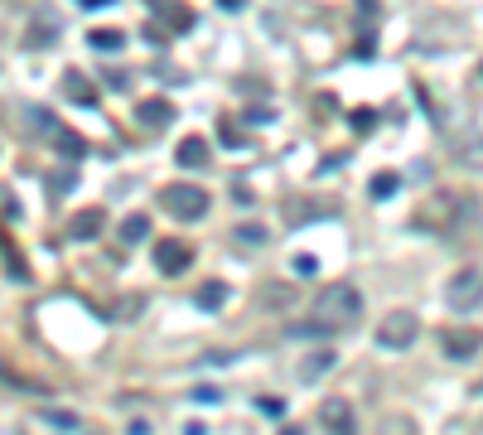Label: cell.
I'll use <instances>...</instances> for the list:
<instances>
[{
	"instance_id": "1",
	"label": "cell",
	"mask_w": 483,
	"mask_h": 435,
	"mask_svg": "<svg viewBox=\"0 0 483 435\" xmlns=\"http://www.w3.org/2000/svg\"><path fill=\"white\" fill-rule=\"evenodd\" d=\"M314 315H319L324 325H334V329H353L358 320H363V290L348 286V281H334L329 290H319Z\"/></svg>"
},
{
	"instance_id": "2",
	"label": "cell",
	"mask_w": 483,
	"mask_h": 435,
	"mask_svg": "<svg viewBox=\"0 0 483 435\" xmlns=\"http://www.w3.org/2000/svg\"><path fill=\"white\" fill-rule=\"evenodd\" d=\"M160 208L174 218V222H198V218H208V208H213V194L198 189V184H165V189H160Z\"/></svg>"
},
{
	"instance_id": "3",
	"label": "cell",
	"mask_w": 483,
	"mask_h": 435,
	"mask_svg": "<svg viewBox=\"0 0 483 435\" xmlns=\"http://www.w3.org/2000/svg\"><path fill=\"white\" fill-rule=\"evenodd\" d=\"M445 305H450L455 315H474V310L483 305V271L464 266L459 276H450V286H445Z\"/></svg>"
},
{
	"instance_id": "4",
	"label": "cell",
	"mask_w": 483,
	"mask_h": 435,
	"mask_svg": "<svg viewBox=\"0 0 483 435\" xmlns=\"http://www.w3.org/2000/svg\"><path fill=\"white\" fill-rule=\"evenodd\" d=\"M416 338H420V315H416V310H391V315L377 320V343H382V348H396V353H401V348H411Z\"/></svg>"
},
{
	"instance_id": "5",
	"label": "cell",
	"mask_w": 483,
	"mask_h": 435,
	"mask_svg": "<svg viewBox=\"0 0 483 435\" xmlns=\"http://www.w3.org/2000/svg\"><path fill=\"white\" fill-rule=\"evenodd\" d=\"M440 353H445L450 363H469L474 353H483V329H469V325L440 329Z\"/></svg>"
},
{
	"instance_id": "6",
	"label": "cell",
	"mask_w": 483,
	"mask_h": 435,
	"mask_svg": "<svg viewBox=\"0 0 483 435\" xmlns=\"http://www.w3.org/2000/svg\"><path fill=\"white\" fill-rule=\"evenodd\" d=\"M150 15L155 19H165V29L170 34H189L193 29V10L184 0H150Z\"/></svg>"
},
{
	"instance_id": "7",
	"label": "cell",
	"mask_w": 483,
	"mask_h": 435,
	"mask_svg": "<svg viewBox=\"0 0 483 435\" xmlns=\"http://www.w3.org/2000/svg\"><path fill=\"white\" fill-rule=\"evenodd\" d=\"M101 227H106V208H78V213L68 218V237L73 242H92V237H101Z\"/></svg>"
},
{
	"instance_id": "8",
	"label": "cell",
	"mask_w": 483,
	"mask_h": 435,
	"mask_svg": "<svg viewBox=\"0 0 483 435\" xmlns=\"http://www.w3.org/2000/svg\"><path fill=\"white\" fill-rule=\"evenodd\" d=\"M286 227H304V222H319V218H334L329 204H314V199H290L286 204Z\"/></svg>"
},
{
	"instance_id": "9",
	"label": "cell",
	"mask_w": 483,
	"mask_h": 435,
	"mask_svg": "<svg viewBox=\"0 0 483 435\" xmlns=\"http://www.w3.org/2000/svg\"><path fill=\"white\" fill-rule=\"evenodd\" d=\"M319 426H329V431L348 435V431H353V407H348L343 397H329V402H319Z\"/></svg>"
},
{
	"instance_id": "10",
	"label": "cell",
	"mask_w": 483,
	"mask_h": 435,
	"mask_svg": "<svg viewBox=\"0 0 483 435\" xmlns=\"http://www.w3.org/2000/svg\"><path fill=\"white\" fill-rule=\"evenodd\" d=\"M189 261H193V247H184V242H160V247H155V266H160L165 276L184 271Z\"/></svg>"
},
{
	"instance_id": "11",
	"label": "cell",
	"mask_w": 483,
	"mask_h": 435,
	"mask_svg": "<svg viewBox=\"0 0 483 435\" xmlns=\"http://www.w3.org/2000/svg\"><path fill=\"white\" fill-rule=\"evenodd\" d=\"M334 363H338V353H334L329 343H324V348H314V353H304V358H300V382H319Z\"/></svg>"
},
{
	"instance_id": "12",
	"label": "cell",
	"mask_w": 483,
	"mask_h": 435,
	"mask_svg": "<svg viewBox=\"0 0 483 435\" xmlns=\"http://www.w3.org/2000/svg\"><path fill=\"white\" fill-rule=\"evenodd\" d=\"M174 160H179L184 170H203V165L213 160V150H208V140H203V136H184V140H179V150H174Z\"/></svg>"
},
{
	"instance_id": "13",
	"label": "cell",
	"mask_w": 483,
	"mask_h": 435,
	"mask_svg": "<svg viewBox=\"0 0 483 435\" xmlns=\"http://www.w3.org/2000/svg\"><path fill=\"white\" fill-rule=\"evenodd\" d=\"M136 121L165 126V121H174V102H170V97H140V102H136Z\"/></svg>"
},
{
	"instance_id": "14",
	"label": "cell",
	"mask_w": 483,
	"mask_h": 435,
	"mask_svg": "<svg viewBox=\"0 0 483 435\" xmlns=\"http://www.w3.org/2000/svg\"><path fill=\"white\" fill-rule=\"evenodd\" d=\"M19 116H24V126H29V131H39V136H58V131H63V126L54 121V111H49V107L24 102V107H19Z\"/></svg>"
},
{
	"instance_id": "15",
	"label": "cell",
	"mask_w": 483,
	"mask_h": 435,
	"mask_svg": "<svg viewBox=\"0 0 483 435\" xmlns=\"http://www.w3.org/2000/svg\"><path fill=\"white\" fill-rule=\"evenodd\" d=\"M121 44H126L121 29H92V34H88V49H92V54H116Z\"/></svg>"
},
{
	"instance_id": "16",
	"label": "cell",
	"mask_w": 483,
	"mask_h": 435,
	"mask_svg": "<svg viewBox=\"0 0 483 435\" xmlns=\"http://www.w3.org/2000/svg\"><path fill=\"white\" fill-rule=\"evenodd\" d=\"M222 300H227V286H222V281H208V286L193 290V305H198V310H218Z\"/></svg>"
},
{
	"instance_id": "17",
	"label": "cell",
	"mask_w": 483,
	"mask_h": 435,
	"mask_svg": "<svg viewBox=\"0 0 483 435\" xmlns=\"http://www.w3.org/2000/svg\"><path fill=\"white\" fill-rule=\"evenodd\" d=\"M455 155H459V165H469V170H483V136H464V140L455 145Z\"/></svg>"
},
{
	"instance_id": "18",
	"label": "cell",
	"mask_w": 483,
	"mask_h": 435,
	"mask_svg": "<svg viewBox=\"0 0 483 435\" xmlns=\"http://www.w3.org/2000/svg\"><path fill=\"white\" fill-rule=\"evenodd\" d=\"M145 237H150V218H145V213H131L126 222H121V242H131V247H136V242H145Z\"/></svg>"
},
{
	"instance_id": "19",
	"label": "cell",
	"mask_w": 483,
	"mask_h": 435,
	"mask_svg": "<svg viewBox=\"0 0 483 435\" xmlns=\"http://www.w3.org/2000/svg\"><path fill=\"white\" fill-rule=\"evenodd\" d=\"M396 189H401V174H396V170H382V174H373V184H368V194H373V199H391Z\"/></svg>"
},
{
	"instance_id": "20",
	"label": "cell",
	"mask_w": 483,
	"mask_h": 435,
	"mask_svg": "<svg viewBox=\"0 0 483 435\" xmlns=\"http://www.w3.org/2000/svg\"><path fill=\"white\" fill-rule=\"evenodd\" d=\"M39 421H44V426H63V431H78V426H83V421H78L73 411H63V407H44Z\"/></svg>"
},
{
	"instance_id": "21",
	"label": "cell",
	"mask_w": 483,
	"mask_h": 435,
	"mask_svg": "<svg viewBox=\"0 0 483 435\" xmlns=\"http://www.w3.org/2000/svg\"><path fill=\"white\" fill-rule=\"evenodd\" d=\"M329 334H334V325H324L319 315L304 320V325H290V338H329Z\"/></svg>"
},
{
	"instance_id": "22",
	"label": "cell",
	"mask_w": 483,
	"mask_h": 435,
	"mask_svg": "<svg viewBox=\"0 0 483 435\" xmlns=\"http://www.w3.org/2000/svg\"><path fill=\"white\" fill-rule=\"evenodd\" d=\"M232 237H237V247H261V242H266V227H261V222H242Z\"/></svg>"
},
{
	"instance_id": "23",
	"label": "cell",
	"mask_w": 483,
	"mask_h": 435,
	"mask_svg": "<svg viewBox=\"0 0 483 435\" xmlns=\"http://www.w3.org/2000/svg\"><path fill=\"white\" fill-rule=\"evenodd\" d=\"M68 97H73L78 107H97V92H92V88H83V78H78V73H68Z\"/></svg>"
},
{
	"instance_id": "24",
	"label": "cell",
	"mask_w": 483,
	"mask_h": 435,
	"mask_svg": "<svg viewBox=\"0 0 483 435\" xmlns=\"http://www.w3.org/2000/svg\"><path fill=\"white\" fill-rule=\"evenodd\" d=\"M54 145H58V155H68V160H78V155L88 150V145H83L73 131H58V136H54Z\"/></svg>"
},
{
	"instance_id": "25",
	"label": "cell",
	"mask_w": 483,
	"mask_h": 435,
	"mask_svg": "<svg viewBox=\"0 0 483 435\" xmlns=\"http://www.w3.org/2000/svg\"><path fill=\"white\" fill-rule=\"evenodd\" d=\"M348 126L363 136V131H373V126H377V111H373V107H353V111H348Z\"/></svg>"
},
{
	"instance_id": "26",
	"label": "cell",
	"mask_w": 483,
	"mask_h": 435,
	"mask_svg": "<svg viewBox=\"0 0 483 435\" xmlns=\"http://www.w3.org/2000/svg\"><path fill=\"white\" fill-rule=\"evenodd\" d=\"M49 34H58V19H49V15H39V19H34V34H29V44L39 49V44H44Z\"/></svg>"
},
{
	"instance_id": "27",
	"label": "cell",
	"mask_w": 483,
	"mask_h": 435,
	"mask_svg": "<svg viewBox=\"0 0 483 435\" xmlns=\"http://www.w3.org/2000/svg\"><path fill=\"white\" fill-rule=\"evenodd\" d=\"M218 140H222V145H227V150H242V145H247V136H242V131H237V126H227V121H222V126H218Z\"/></svg>"
},
{
	"instance_id": "28",
	"label": "cell",
	"mask_w": 483,
	"mask_h": 435,
	"mask_svg": "<svg viewBox=\"0 0 483 435\" xmlns=\"http://www.w3.org/2000/svg\"><path fill=\"white\" fill-rule=\"evenodd\" d=\"M5 271H10V281H19V286L29 281V271H24V261L15 256V247H5Z\"/></svg>"
},
{
	"instance_id": "29",
	"label": "cell",
	"mask_w": 483,
	"mask_h": 435,
	"mask_svg": "<svg viewBox=\"0 0 483 435\" xmlns=\"http://www.w3.org/2000/svg\"><path fill=\"white\" fill-rule=\"evenodd\" d=\"M68 189H78V174H73V170H68V174H54V179H49V194H54V199H58V194H68Z\"/></svg>"
},
{
	"instance_id": "30",
	"label": "cell",
	"mask_w": 483,
	"mask_h": 435,
	"mask_svg": "<svg viewBox=\"0 0 483 435\" xmlns=\"http://www.w3.org/2000/svg\"><path fill=\"white\" fill-rule=\"evenodd\" d=\"M261 300H266V305H290L295 295H290V286H266V290H261Z\"/></svg>"
},
{
	"instance_id": "31",
	"label": "cell",
	"mask_w": 483,
	"mask_h": 435,
	"mask_svg": "<svg viewBox=\"0 0 483 435\" xmlns=\"http://www.w3.org/2000/svg\"><path fill=\"white\" fill-rule=\"evenodd\" d=\"M218 402H222L218 387H193V407H218Z\"/></svg>"
},
{
	"instance_id": "32",
	"label": "cell",
	"mask_w": 483,
	"mask_h": 435,
	"mask_svg": "<svg viewBox=\"0 0 483 435\" xmlns=\"http://www.w3.org/2000/svg\"><path fill=\"white\" fill-rule=\"evenodd\" d=\"M295 271H300V276H314V271H319V261H314L309 252H300V256H295Z\"/></svg>"
},
{
	"instance_id": "33",
	"label": "cell",
	"mask_w": 483,
	"mask_h": 435,
	"mask_svg": "<svg viewBox=\"0 0 483 435\" xmlns=\"http://www.w3.org/2000/svg\"><path fill=\"white\" fill-rule=\"evenodd\" d=\"M247 121H252V126H271V121H276V111H271V107H256V111H247Z\"/></svg>"
},
{
	"instance_id": "34",
	"label": "cell",
	"mask_w": 483,
	"mask_h": 435,
	"mask_svg": "<svg viewBox=\"0 0 483 435\" xmlns=\"http://www.w3.org/2000/svg\"><path fill=\"white\" fill-rule=\"evenodd\" d=\"M232 204L247 208V204H252V189H247V184H232Z\"/></svg>"
},
{
	"instance_id": "35",
	"label": "cell",
	"mask_w": 483,
	"mask_h": 435,
	"mask_svg": "<svg viewBox=\"0 0 483 435\" xmlns=\"http://www.w3.org/2000/svg\"><path fill=\"white\" fill-rule=\"evenodd\" d=\"M256 407H261V411H266V416H281V411H286V402H276V397H261V402H256Z\"/></svg>"
},
{
	"instance_id": "36",
	"label": "cell",
	"mask_w": 483,
	"mask_h": 435,
	"mask_svg": "<svg viewBox=\"0 0 483 435\" xmlns=\"http://www.w3.org/2000/svg\"><path fill=\"white\" fill-rule=\"evenodd\" d=\"M218 5H222V10H242L247 0H218Z\"/></svg>"
},
{
	"instance_id": "37",
	"label": "cell",
	"mask_w": 483,
	"mask_h": 435,
	"mask_svg": "<svg viewBox=\"0 0 483 435\" xmlns=\"http://www.w3.org/2000/svg\"><path fill=\"white\" fill-rule=\"evenodd\" d=\"M97 5H111V0H88V10H97Z\"/></svg>"
},
{
	"instance_id": "38",
	"label": "cell",
	"mask_w": 483,
	"mask_h": 435,
	"mask_svg": "<svg viewBox=\"0 0 483 435\" xmlns=\"http://www.w3.org/2000/svg\"><path fill=\"white\" fill-rule=\"evenodd\" d=\"M479 78H483V63H479Z\"/></svg>"
},
{
	"instance_id": "39",
	"label": "cell",
	"mask_w": 483,
	"mask_h": 435,
	"mask_svg": "<svg viewBox=\"0 0 483 435\" xmlns=\"http://www.w3.org/2000/svg\"><path fill=\"white\" fill-rule=\"evenodd\" d=\"M83 5H88V0H83Z\"/></svg>"
}]
</instances>
